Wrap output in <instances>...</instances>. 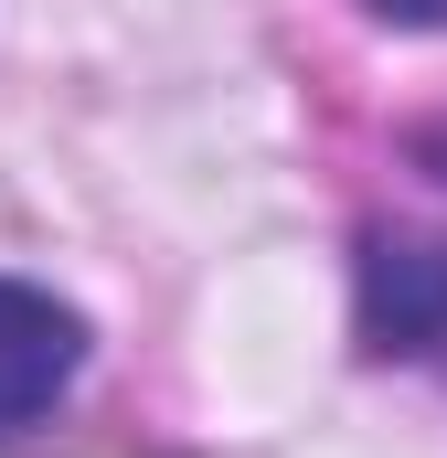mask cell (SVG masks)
Instances as JSON below:
<instances>
[{"mask_svg": "<svg viewBox=\"0 0 447 458\" xmlns=\"http://www.w3.org/2000/svg\"><path fill=\"white\" fill-rule=\"evenodd\" d=\"M362 342L373 352H437L447 342V256L416 234L362 245Z\"/></svg>", "mask_w": 447, "mask_h": 458, "instance_id": "obj_2", "label": "cell"}, {"mask_svg": "<svg viewBox=\"0 0 447 458\" xmlns=\"http://www.w3.org/2000/svg\"><path fill=\"white\" fill-rule=\"evenodd\" d=\"M75 362H86V320L54 288L0 277V437L32 427V416H54V394L75 384Z\"/></svg>", "mask_w": 447, "mask_h": 458, "instance_id": "obj_1", "label": "cell"}, {"mask_svg": "<svg viewBox=\"0 0 447 458\" xmlns=\"http://www.w3.org/2000/svg\"><path fill=\"white\" fill-rule=\"evenodd\" d=\"M373 11H384V21H416V32H437V21H447V0H373Z\"/></svg>", "mask_w": 447, "mask_h": 458, "instance_id": "obj_3", "label": "cell"}]
</instances>
